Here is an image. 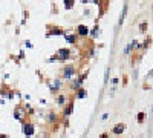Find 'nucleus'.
<instances>
[{
	"label": "nucleus",
	"mask_w": 153,
	"mask_h": 138,
	"mask_svg": "<svg viewBox=\"0 0 153 138\" xmlns=\"http://www.w3.org/2000/svg\"><path fill=\"white\" fill-rule=\"evenodd\" d=\"M78 74V69H76L75 65H66L61 68V78L63 80H72V78Z\"/></svg>",
	"instance_id": "1"
},
{
	"label": "nucleus",
	"mask_w": 153,
	"mask_h": 138,
	"mask_svg": "<svg viewBox=\"0 0 153 138\" xmlns=\"http://www.w3.org/2000/svg\"><path fill=\"white\" fill-rule=\"evenodd\" d=\"M48 88L54 95H57L58 92H61V89L64 88V81L63 78H55V80H49L48 81Z\"/></svg>",
	"instance_id": "2"
},
{
	"label": "nucleus",
	"mask_w": 153,
	"mask_h": 138,
	"mask_svg": "<svg viewBox=\"0 0 153 138\" xmlns=\"http://www.w3.org/2000/svg\"><path fill=\"white\" fill-rule=\"evenodd\" d=\"M21 132H23L25 137H32L34 132H35V124L31 123V121H28V120L21 121Z\"/></svg>",
	"instance_id": "3"
},
{
	"label": "nucleus",
	"mask_w": 153,
	"mask_h": 138,
	"mask_svg": "<svg viewBox=\"0 0 153 138\" xmlns=\"http://www.w3.org/2000/svg\"><path fill=\"white\" fill-rule=\"evenodd\" d=\"M55 55H57V60L58 61H66V60H69V58L72 57V51L68 49V48H61V49H60Z\"/></svg>",
	"instance_id": "4"
},
{
	"label": "nucleus",
	"mask_w": 153,
	"mask_h": 138,
	"mask_svg": "<svg viewBox=\"0 0 153 138\" xmlns=\"http://www.w3.org/2000/svg\"><path fill=\"white\" fill-rule=\"evenodd\" d=\"M61 117H60L57 112H49L48 115H46V121H48V124H51V126H54V124H58V123H61Z\"/></svg>",
	"instance_id": "5"
},
{
	"label": "nucleus",
	"mask_w": 153,
	"mask_h": 138,
	"mask_svg": "<svg viewBox=\"0 0 153 138\" xmlns=\"http://www.w3.org/2000/svg\"><path fill=\"white\" fill-rule=\"evenodd\" d=\"M14 118L15 120H19V121H25L26 120V117H28V114H26V110L23 106H17V108L14 109Z\"/></svg>",
	"instance_id": "6"
},
{
	"label": "nucleus",
	"mask_w": 153,
	"mask_h": 138,
	"mask_svg": "<svg viewBox=\"0 0 153 138\" xmlns=\"http://www.w3.org/2000/svg\"><path fill=\"white\" fill-rule=\"evenodd\" d=\"M74 100H69V101L66 103V106L63 108V112H61V115H63V118H69L70 115L74 114Z\"/></svg>",
	"instance_id": "7"
},
{
	"label": "nucleus",
	"mask_w": 153,
	"mask_h": 138,
	"mask_svg": "<svg viewBox=\"0 0 153 138\" xmlns=\"http://www.w3.org/2000/svg\"><path fill=\"white\" fill-rule=\"evenodd\" d=\"M69 101V97H68V94H57L55 95V104L58 106V108H64L66 106V103Z\"/></svg>",
	"instance_id": "8"
},
{
	"label": "nucleus",
	"mask_w": 153,
	"mask_h": 138,
	"mask_svg": "<svg viewBox=\"0 0 153 138\" xmlns=\"http://www.w3.org/2000/svg\"><path fill=\"white\" fill-rule=\"evenodd\" d=\"M64 29L58 28V26H48V32L46 37H51V35H64Z\"/></svg>",
	"instance_id": "9"
},
{
	"label": "nucleus",
	"mask_w": 153,
	"mask_h": 138,
	"mask_svg": "<svg viewBox=\"0 0 153 138\" xmlns=\"http://www.w3.org/2000/svg\"><path fill=\"white\" fill-rule=\"evenodd\" d=\"M125 129H127V126H125L124 123H118V124H115V126H113L112 134L119 137V135H123V134H124V130H125Z\"/></svg>",
	"instance_id": "10"
},
{
	"label": "nucleus",
	"mask_w": 153,
	"mask_h": 138,
	"mask_svg": "<svg viewBox=\"0 0 153 138\" xmlns=\"http://www.w3.org/2000/svg\"><path fill=\"white\" fill-rule=\"evenodd\" d=\"M89 32H90V29L87 28L86 25H78L76 26V34H78V37H89Z\"/></svg>",
	"instance_id": "11"
},
{
	"label": "nucleus",
	"mask_w": 153,
	"mask_h": 138,
	"mask_svg": "<svg viewBox=\"0 0 153 138\" xmlns=\"http://www.w3.org/2000/svg\"><path fill=\"white\" fill-rule=\"evenodd\" d=\"M83 84H81L80 81H78V78H72V80H69V83H68V88L70 89V91H76V89H80Z\"/></svg>",
	"instance_id": "12"
},
{
	"label": "nucleus",
	"mask_w": 153,
	"mask_h": 138,
	"mask_svg": "<svg viewBox=\"0 0 153 138\" xmlns=\"http://www.w3.org/2000/svg\"><path fill=\"white\" fill-rule=\"evenodd\" d=\"M64 39L69 45H75L76 40H78V34H64Z\"/></svg>",
	"instance_id": "13"
},
{
	"label": "nucleus",
	"mask_w": 153,
	"mask_h": 138,
	"mask_svg": "<svg viewBox=\"0 0 153 138\" xmlns=\"http://www.w3.org/2000/svg\"><path fill=\"white\" fill-rule=\"evenodd\" d=\"M75 98H86L87 97V91L84 88H80V89H76L75 91V95H74Z\"/></svg>",
	"instance_id": "14"
},
{
	"label": "nucleus",
	"mask_w": 153,
	"mask_h": 138,
	"mask_svg": "<svg viewBox=\"0 0 153 138\" xmlns=\"http://www.w3.org/2000/svg\"><path fill=\"white\" fill-rule=\"evenodd\" d=\"M63 5H64V9H72L75 5V0H63Z\"/></svg>",
	"instance_id": "15"
},
{
	"label": "nucleus",
	"mask_w": 153,
	"mask_h": 138,
	"mask_svg": "<svg viewBox=\"0 0 153 138\" xmlns=\"http://www.w3.org/2000/svg\"><path fill=\"white\" fill-rule=\"evenodd\" d=\"M89 35L92 37V39H96V37L100 35V28H98V26H95V28H94V29H92L90 32H89Z\"/></svg>",
	"instance_id": "16"
},
{
	"label": "nucleus",
	"mask_w": 153,
	"mask_h": 138,
	"mask_svg": "<svg viewBox=\"0 0 153 138\" xmlns=\"http://www.w3.org/2000/svg\"><path fill=\"white\" fill-rule=\"evenodd\" d=\"M23 108H25V110H26V114H28V115H32V114L35 112V110H34V109L31 108V104H25Z\"/></svg>",
	"instance_id": "17"
},
{
	"label": "nucleus",
	"mask_w": 153,
	"mask_h": 138,
	"mask_svg": "<svg viewBox=\"0 0 153 138\" xmlns=\"http://www.w3.org/2000/svg\"><path fill=\"white\" fill-rule=\"evenodd\" d=\"M35 138H49V134H48L46 130H40V132L37 134V137H35Z\"/></svg>",
	"instance_id": "18"
},
{
	"label": "nucleus",
	"mask_w": 153,
	"mask_h": 138,
	"mask_svg": "<svg viewBox=\"0 0 153 138\" xmlns=\"http://www.w3.org/2000/svg\"><path fill=\"white\" fill-rule=\"evenodd\" d=\"M144 117H145L144 112H139L138 114V123H144Z\"/></svg>",
	"instance_id": "19"
},
{
	"label": "nucleus",
	"mask_w": 153,
	"mask_h": 138,
	"mask_svg": "<svg viewBox=\"0 0 153 138\" xmlns=\"http://www.w3.org/2000/svg\"><path fill=\"white\" fill-rule=\"evenodd\" d=\"M147 26H149V25H147V23H141V26H139V29H141V32H144V31L147 29Z\"/></svg>",
	"instance_id": "20"
},
{
	"label": "nucleus",
	"mask_w": 153,
	"mask_h": 138,
	"mask_svg": "<svg viewBox=\"0 0 153 138\" xmlns=\"http://www.w3.org/2000/svg\"><path fill=\"white\" fill-rule=\"evenodd\" d=\"M25 45H26V48H32V45H31V41H29V40H26V41H25Z\"/></svg>",
	"instance_id": "21"
},
{
	"label": "nucleus",
	"mask_w": 153,
	"mask_h": 138,
	"mask_svg": "<svg viewBox=\"0 0 153 138\" xmlns=\"http://www.w3.org/2000/svg\"><path fill=\"white\" fill-rule=\"evenodd\" d=\"M107 118H109V114H104V115H103V117H101V120H103V121H106Z\"/></svg>",
	"instance_id": "22"
},
{
	"label": "nucleus",
	"mask_w": 153,
	"mask_h": 138,
	"mask_svg": "<svg viewBox=\"0 0 153 138\" xmlns=\"http://www.w3.org/2000/svg\"><path fill=\"white\" fill-rule=\"evenodd\" d=\"M112 84H118V78H113V80H112Z\"/></svg>",
	"instance_id": "23"
},
{
	"label": "nucleus",
	"mask_w": 153,
	"mask_h": 138,
	"mask_svg": "<svg viewBox=\"0 0 153 138\" xmlns=\"http://www.w3.org/2000/svg\"><path fill=\"white\" fill-rule=\"evenodd\" d=\"M0 138H9L6 134H0Z\"/></svg>",
	"instance_id": "24"
},
{
	"label": "nucleus",
	"mask_w": 153,
	"mask_h": 138,
	"mask_svg": "<svg viewBox=\"0 0 153 138\" xmlns=\"http://www.w3.org/2000/svg\"><path fill=\"white\" fill-rule=\"evenodd\" d=\"M100 138H109V135L107 134H103V135H100Z\"/></svg>",
	"instance_id": "25"
},
{
	"label": "nucleus",
	"mask_w": 153,
	"mask_h": 138,
	"mask_svg": "<svg viewBox=\"0 0 153 138\" xmlns=\"http://www.w3.org/2000/svg\"><path fill=\"white\" fill-rule=\"evenodd\" d=\"M81 2H92V0H81Z\"/></svg>",
	"instance_id": "26"
},
{
	"label": "nucleus",
	"mask_w": 153,
	"mask_h": 138,
	"mask_svg": "<svg viewBox=\"0 0 153 138\" xmlns=\"http://www.w3.org/2000/svg\"><path fill=\"white\" fill-rule=\"evenodd\" d=\"M116 138H121V137H116Z\"/></svg>",
	"instance_id": "27"
}]
</instances>
